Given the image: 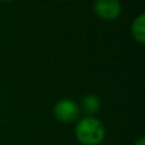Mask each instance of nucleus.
Returning a JSON list of instances; mask_svg holds the SVG:
<instances>
[{"label": "nucleus", "instance_id": "f257e3e1", "mask_svg": "<svg viewBox=\"0 0 145 145\" xmlns=\"http://www.w3.org/2000/svg\"><path fill=\"white\" fill-rule=\"evenodd\" d=\"M75 138L82 145H99L105 140L103 123L94 116H85L75 126Z\"/></svg>", "mask_w": 145, "mask_h": 145}, {"label": "nucleus", "instance_id": "f03ea898", "mask_svg": "<svg viewBox=\"0 0 145 145\" xmlns=\"http://www.w3.org/2000/svg\"><path fill=\"white\" fill-rule=\"evenodd\" d=\"M54 115L60 122L72 123L79 120L80 117V107L76 102L69 98H64L56 102L54 106Z\"/></svg>", "mask_w": 145, "mask_h": 145}, {"label": "nucleus", "instance_id": "7ed1b4c3", "mask_svg": "<svg viewBox=\"0 0 145 145\" xmlns=\"http://www.w3.org/2000/svg\"><path fill=\"white\" fill-rule=\"evenodd\" d=\"M94 13L103 20H113L121 14V4L118 0H95Z\"/></svg>", "mask_w": 145, "mask_h": 145}, {"label": "nucleus", "instance_id": "20e7f679", "mask_svg": "<svg viewBox=\"0 0 145 145\" xmlns=\"http://www.w3.org/2000/svg\"><path fill=\"white\" fill-rule=\"evenodd\" d=\"M80 111H84L88 116H94L101 108V99L94 94H87L82 98Z\"/></svg>", "mask_w": 145, "mask_h": 145}, {"label": "nucleus", "instance_id": "39448f33", "mask_svg": "<svg viewBox=\"0 0 145 145\" xmlns=\"http://www.w3.org/2000/svg\"><path fill=\"white\" fill-rule=\"evenodd\" d=\"M131 35L139 43H145V15L140 14L131 23Z\"/></svg>", "mask_w": 145, "mask_h": 145}, {"label": "nucleus", "instance_id": "423d86ee", "mask_svg": "<svg viewBox=\"0 0 145 145\" xmlns=\"http://www.w3.org/2000/svg\"><path fill=\"white\" fill-rule=\"evenodd\" d=\"M134 145H145V140H144V138L138 139V140L135 141V144H134Z\"/></svg>", "mask_w": 145, "mask_h": 145}, {"label": "nucleus", "instance_id": "0eeeda50", "mask_svg": "<svg viewBox=\"0 0 145 145\" xmlns=\"http://www.w3.org/2000/svg\"><path fill=\"white\" fill-rule=\"evenodd\" d=\"M0 1H4V3H9V1H12V0H0Z\"/></svg>", "mask_w": 145, "mask_h": 145}, {"label": "nucleus", "instance_id": "6e6552de", "mask_svg": "<svg viewBox=\"0 0 145 145\" xmlns=\"http://www.w3.org/2000/svg\"><path fill=\"white\" fill-rule=\"evenodd\" d=\"M59 1H66V0H59Z\"/></svg>", "mask_w": 145, "mask_h": 145}]
</instances>
